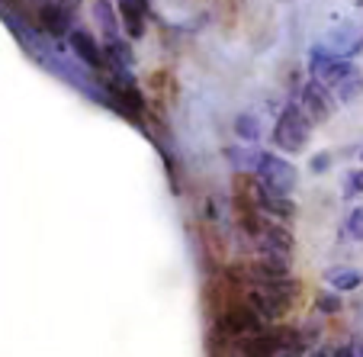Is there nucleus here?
<instances>
[{"label":"nucleus","mask_w":363,"mask_h":357,"mask_svg":"<svg viewBox=\"0 0 363 357\" xmlns=\"http://www.w3.org/2000/svg\"><path fill=\"white\" fill-rule=\"evenodd\" d=\"M308 136H312V126H308V119L302 116V110L296 104H286L280 113V119H277V129H274V145L283 151H289V155H299L302 148H306Z\"/></svg>","instance_id":"obj_1"},{"label":"nucleus","mask_w":363,"mask_h":357,"mask_svg":"<svg viewBox=\"0 0 363 357\" xmlns=\"http://www.w3.org/2000/svg\"><path fill=\"white\" fill-rule=\"evenodd\" d=\"M254 174L267 190L280 193V197H289L296 190V167L289 161H283L280 155H267L261 151L257 155V165H254Z\"/></svg>","instance_id":"obj_2"},{"label":"nucleus","mask_w":363,"mask_h":357,"mask_svg":"<svg viewBox=\"0 0 363 357\" xmlns=\"http://www.w3.org/2000/svg\"><path fill=\"white\" fill-rule=\"evenodd\" d=\"M302 116L308 119V126L315 123H325V119L331 116V110H335V97L328 94V87L318 81H308L306 87H302Z\"/></svg>","instance_id":"obj_3"},{"label":"nucleus","mask_w":363,"mask_h":357,"mask_svg":"<svg viewBox=\"0 0 363 357\" xmlns=\"http://www.w3.org/2000/svg\"><path fill=\"white\" fill-rule=\"evenodd\" d=\"M312 71H315L318 84H335V87H341L347 77L357 75V71L350 68V62H344V58H325L322 52H315V65H312Z\"/></svg>","instance_id":"obj_4"},{"label":"nucleus","mask_w":363,"mask_h":357,"mask_svg":"<svg viewBox=\"0 0 363 357\" xmlns=\"http://www.w3.org/2000/svg\"><path fill=\"white\" fill-rule=\"evenodd\" d=\"M39 23L45 33L52 35H71V10L65 7L62 0H52V4H45V7L39 10Z\"/></svg>","instance_id":"obj_5"},{"label":"nucleus","mask_w":363,"mask_h":357,"mask_svg":"<svg viewBox=\"0 0 363 357\" xmlns=\"http://www.w3.org/2000/svg\"><path fill=\"white\" fill-rule=\"evenodd\" d=\"M119 4V16H123V26L132 39L145 33V0H116Z\"/></svg>","instance_id":"obj_6"},{"label":"nucleus","mask_w":363,"mask_h":357,"mask_svg":"<svg viewBox=\"0 0 363 357\" xmlns=\"http://www.w3.org/2000/svg\"><path fill=\"white\" fill-rule=\"evenodd\" d=\"M325 283H328L335 293H350V290L363 287V270H357V268H328L325 270Z\"/></svg>","instance_id":"obj_7"},{"label":"nucleus","mask_w":363,"mask_h":357,"mask_svg":"<svg viewBox=\"0 0 363 357\" xmlns=\"http://www.w3.org/2000/svg\"><path fill=\"white\" fill-rule=\"evenodd\" d=\"M71 48H74V55L81 58L84 65H90V68H100L103 65V55H100V48H96V42L90 39L84 29H71Z\"/></svg>","instance_id":"obj_8"},{"label":"nucleus","mask_w":363,"mask_h":357,"mask_svg":"<svg viewBox=\"0 0 363 357\" xmlns=\"http://www.w3.org/2000/svg\"><path fill=\"white\" fill-rule=\"evenodd\" d=\"M235 132H238L245 142H261V123H257V116H251V113H241V116L235 119Z\"/></svg>","instance_id":"obj_9"},{"label":"nucleus","mask_w":363,"mask_h":357,"mask_svg":"<svg viewBox=\"0 0 363 357\" xmlns=\"http://www.w3.org/2000/svg\"><path fill=\"white\" fill-rule=\"evenodd\" d=\"M94 16H96V23H100V29H103V35H106V39H116V20H113V10L106 7V4H103V0H96L94 4Z\"/></svg>","instance_id":"obj_10"},{"label":"nucleus","mask_w":363,"mask_h":357,"mask_svg":"<svg viewBox=\"0 0 363 357\" xmlns=\"http://www.w3.org/2000/svg\"><path fill=\"white\" fill-rule=\"evenodd\" d=\"M315 306H318V312H328V316H331V312H341L344 302H341V296H337V293H318L315 296Z\"/></svg>","instance_id":"obj_11"},{"label":"nucleus","mask_w":363,"mask_h":357,"mask_svg":"<svg viewBox=\"0 0 363 357\" xmlns=\"http://www.w3.org/2000/svg\"><path fill=\"white\" fill-rule=\"evenodd\" d=\"M347 235L357 241H363V207H357L354 213L347 216Z\"/></svg>","instance_id":"obj_12"},{"label":"nucleus","mask_w":363,"mask_h":357,"mask_svg":"<svg viewBox=\"0 0 363 357\" xmlns=\"http://www.w3.org/2000/svg\"><path fill=\"white\" fill-rule=\"evenodd\" d=\"M357 193H363V171H350L344 180V197H357Z\"/></svg>","instance_id":"obj_13"},{"label":"nucleus","mask_w":363,"mask_h":357,"mask_svg":"<svg viewBox=\"0 0 363 357\" xmlns=\"http://www.w3.org/2000/svg\"><path fill=\"white\" fill-rule=\"evenodd\" d=\"M331 167V155L328 151H322V155H315V158H312V171L315 174H325Z\"/></svg>","instance_id":"obj_14"},{"label":"nucleus","mask_w":363,"mask_h":357,"mask_svg":"<svg viewBox=\"0 0 363 357\" xmlns=\"http://www.w3.org/2000/svg\"><path fill=\"white\" fill-rule=\"evenodd\" d=\"M331 357H357L354 344H341V348H331Z\"/></svg>","instance_id":"obj_15"},{"label":"nucleus","mask_w":363,"mask_h":357,"mask_svg":"<svg viewBox=\"0 0 363 357\" xmlns=\"http://www.w3.org/2000/svg\"><path fill=\"white\" fill-rule=\"evenodd\" d=\"M306 357H331V348H312Z\"/></svg>","instance_id":"obj_16"},{"label":"nucleus","mask_w":363,"mask_h":357,"mask_svg":"<svg viewBox=\"0 0 363 357\" xmlns=\"http://www.w3.org/2000/svg\"><path fill=\"white\" fill-rule=\"evenodd\" d=\"M357 357H363V344H360V348H357Z\"/></svg>","instance_id":"obj_17"},{"label":"nucleus","mask_w":363,"mask_h":357,"mask_svg":"<svg viewBox=\"0 0 363 357\" xmlns=\"http://www.w3.org/2000/svg\"><path fill=\"white\" fill-rule=\"evenodd\" d=\"M360 158H363V155H360Z\"/></svg>","instance_id":"obj_18"}]
</instances>
